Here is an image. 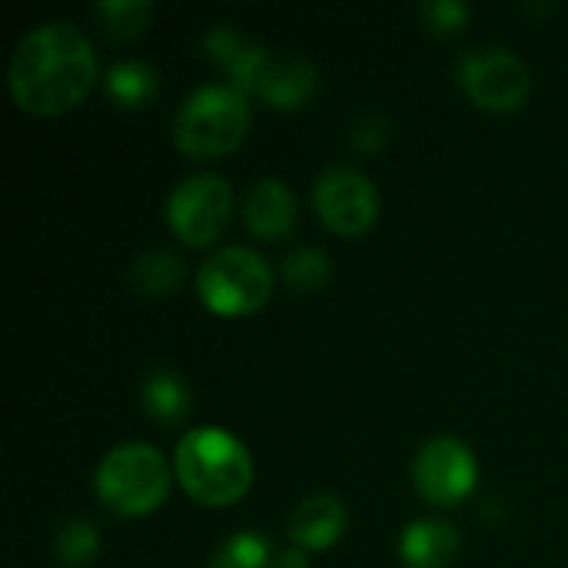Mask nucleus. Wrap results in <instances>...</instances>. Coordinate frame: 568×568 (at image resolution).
Segmentation results:
<instances>
[{"mask_svg": "<svg viewBox=\"0 0 568 568\" xmlns=\"http://www.w3.org/2000/svg\"><path fill=\"white\" fill-rule=\"evenodd\" d=\"M313 206L333 233L363 236L379 216V193L366 173L333 166L313 183Z\"/></svg>", "mask_w": 568, "mask_h": 568, "instance_id": "nucleus-9", "label": "nucleus"}, {"mask_svg": "<svg viewBox=\"0 0 568 568\" xmlns=\"http://www.w3.org/2000/svg\"><path fill=\"white\" fill-rule=\"evenodd\" d=\"M459 556V532L443 519H416L399 536V559L406 568H446Z\"/></svg>", "mask_w": 568, "mask_h": 568, "instance_id": "nucleus-12", "label": "nucleus"}, {"mask_svg": "<svg viewBox=\"0 0 568 568\" xmlns=\"http://www.w3.org/2000/svg\"><path fill=\"white\" fill-rule=\"evenodd\" d=\"M53 552H57L60 566H90V562L97 559V552H100V532H97V526H90L87 519H70V523L57 532Z\"/></svg>", "mask_w": 568, "mask_h": 568, "instance_id": "nucleus-19", "label": "nucleus"}, {"mask_svg": "<svg viewBox=\"0 0 568 568\" xmlns=\"http://www.w3.org/2000/svg\"><path fill=\"white\" fill-rule=\"evenodd\" d=\"M196 290L206 310L216 316H250L273 293V270L266 260L243 246L216 250L196 276Z\"/></svg>", "mask_w": 568, "mask_h": 568, "instance_id": "nucleus-5", "label": "nucleus"}, {"mask_svg": "<svg viewBox=\"0 0 568 568\" xmlns=\"http://www.w3.org/2000/svg\"><path fill=\"white\" fill-rule=\"evenodd\" d=\"M103 33L113 40V43H123V40H133L146 20L153 17V3L150 0H103L93 7Z\"/></svg>", "mask_w": 568, "mask_h": 568, "instance_id": "nucleus-17", "label": "nucleus"}, {"mask_svg": "<svg viewBox=\"0 0 568 568\" xmlns=\"http://www.w3.org/2000/svg\"><path fill=\"white\" fill-rule=\"evenodd\" d=\"M346 506L339 496L333 493H316L310 499H303L293 516H290V539L296 542V549L303 552H323L329 549L343 529H346Z\"/></svg>", "mask_w": 568, "mask_h": 568, "instance_id": "nucleus-11", "label": "nucleus"}, {"mask_svg": "<svg viewBox=\"0 0 568 568\" xmlns=\"http://www.w3.org/2000/svg\"><path fill=\"white\" fill-rule=\"evenodd\" d=\"M250 103L230 83L196 87L176 110L173 140L186 156H223L246 140Z\"/></svg>", "mask_w": 568, "mask_h": 568, "instance_id": "nucleus-3", "label": "nucleus"}, {"mask_svg": "<svg viewBox=\"0 0 568 568\" xmlns=\"http://www.w3.org/2000/svg\"><path fill=\"white\" fill-rule=\"evenodd\" d=\"M316 87L320 73L306 57H273L260 100H266L276 110H300L313 100Z\"/></svg>", "mask_w": 568, "mask_h": 568, "instance_id": "nucleus-13", "label": "nucleus"}, {"mask_svg": "<svg viewBox=\"0 0 568 568\" xmlns=\"http://www.w3.org/2000/svg\"><path fill=\"white\" fill-rule=\"evenodd\" d=\"M173 469L186 496L213 509L243 499L253 483V459L246 446L216 426L190 429L176 443Z\"/></svg>", "mask_w": 568, "mask_h": 568, "instance_id": "nucleus-2", "label": "nucleus"}, {"mask_svg": "<svg viewBox=\"0 0 568 568\" xmlns=\"http://www.w3.org/2000/svg\"><path fill=\"white\" fill-rule=\"evenodd\" d=\"M210 568H280L273 546L256 532L230 536L210 559Z\"/></svg>", "mask_w": 568, "mask_h": 568, "instance_id": "nucleus-18", "label": "nucleus"}, {"mask_svg": "<svg viewBox=\"0 0 568 568\" xmlns=\"http://www.w3.org/2000/svg\"><path fill=\"white\" fill-rule=\"evenodd\" d=\"M280 568H310V559H306L303 549H290V552L280 556Z\"/></svg>", "mask_w": 568, "mask_h": 568, "instance_id": "nucleus-23", "label": "nucleus"}, {"mask_svg": "<svg viewBox=\"0 0 568 568\" xmlns=\"http://www.w3.org/2000/svg\"><path fill=\"white\" fill-rule=\"evenodd\" d=\"M97 80V53L90 40L67 20L33 27L13 50L10 93L33 116H60L73 110Z\"/></svg>", "mask_w": 568, "mask_h": 568, "instance_id": "nucleus-1", "label": "nucleus"}, {"mask_svg": "<svg viewBox=\"0 0 568 568\" xmlns=\"http://www.w3.org/2000/svg\"><path fill=\"white\" fill-rule=\"evenodd\" d=\"M130 283L140 296H170L183 283V260L170 250H146L130 266Z\"/></svg>", "mask_w": 568, "mask_h": 568, "instance_id": "nucleus-15", "label": "nucleus"}, {"mask_svg": "<svg viewBox=\"0 0 568 568\" xmlns=\"http://www.w3.org/2000/svg\"><path fill=\"white\" fill-rule=\"evenodd\" d=\"M419 13H423L426 27L433 33H439V37L459 33L466 27V20H469V7L459 3V0H429V3H423Z\"/></svg>", "mask_w": 568, "mask_h": 568, "instance_id": "nucleus-21", "label": "nucleus"}, {"mask_svg": "<svg viewBox=\"0 0 568 568\" xmlns=\"http://www.w3.org/2000/svg\"><path fill=\"white\" fill-rule=\"evenodd\" d=\"M106 90L110 97L123 106V110H140L146 106L160 83H156V70L143 60H120L116 67H110L106 73Z\"/></svg>", "mask_w": 568, "mask_h": 568, "instance_id": "nucleus-16", "label": "nucleus"}, {"mask_svg": "<svg viewBox=\"0 0 568 568\" xmlns=\"http://www.w3.org/2000/svg\"><path fill=\"white\" fill-rule=\"evenodd\" d=\"M230 213L233 190L220 173H193L180 180L166 196V223L190 246L213 243L230 223Z\"/></svg>", "mask_w": 568, "mask_h": 568, "instance_id": "nucleus-7", "label": "nucleus"}, {"mask_svg": "<svg viewBox=\"0 0 568 568\" xmlns=\"http://www.w3.org/2000/svg\"><path fill=\"white\" fill-rule=\"evenodd\" d=\"M456 80L463 93L489 113H513L526 103L532 90V73L526 60L506 47H486V50H469L459 67Z\"/></svg>", "mask_w": 568, "mask_h": 568, "instance_id": "nucleus-6", "label": "nucleus"}, {"mask_svg": "<svg viewBox=\"0 0 568 568\" xmlns=\"http://www.w3.org/2000/svg\"><path fill=\"white\" fill-rule=\"evenodd\" d=\"M476 476H479L476 456L456 436H436V439L423 443L413 459L416 493L439 509H449V506H459L463 499H469L476 489Z\"/></svg>", "mask_w": 568, "mask_h": 568, "instance_id": "nucleus-8", "label": "nucleus"}, {"mask_svg": "<svg viewBox=\"0 0 568 568\" xmlns=\"http://www.w3.org/2000/svg\"><path fill=\"white\" fill-rule=\"evenodd\" d=\"M386 140H389V126H386L383 113H376V110H366L349 123V143L359 153H376V150H383Z\"/></svg>", "mask_w": 568, "mask_h": 568, "instance_id": "nucleus-22", "label": "nucleus"}, {"mask_svg": "<svg viewBox=\"0 0 568 568\" xmlns=\"http://www.w3.org/2000/svg\"><path fill=\"white\" fill-rule=\"evenodd\" d=\"M140 403L153 423L173 429L190 416V386L173 369H150L140 383Z\"/></svg>", "mask_w": 568, "mask_h": 568, "instance_id": "nucleus-14", "label": "nucleus"}, {"mask_svg": "<svg viewBox=\"0 0 568 568\" xmlns=\"http://www.w3.org/2000/svg\"><path fill=\"white\" fill-rule=\"evenodd\" d=\"M243 220H246V230L260 240H283L293 223H296V200H293V190L276 180V176H266V180H256L243 200Z\"/></svg>", "mask_w": 568, "mask_h": 568, "instance_id": "nucleus-10", "label": "nucleus"}, {"mask_svg": "<svg viewBox=\"0 0 568 568\" xmlns=\"http://www.w3.org/2000/svg\"><path fill=\"white\" fill-rule=\"evenodd\" d=\"M329 273H333V263L320 250H296L283 260V283L300 293L323 290L329 283Z\"/></svg>", "mask_w": 568, "mask_h": 568, "instance_id": "nucleus-20", "label": "nucleus"}, {"mask_svg": "<svg viewBox=\"0 0 568 568\" xmlns=\"http://www.w3.org/2000/svg\"><path fill=\"white\" fill-rule=\"evenodd\" d=\"M93 486L110 513L140 519L166 503L170 469L150 443H123L100 459Z\"/></svg>", "mask_w": 568, "mask_h": 568, "instance_id": "nucleus-4", "label": "nucleus"}]
</instances>
